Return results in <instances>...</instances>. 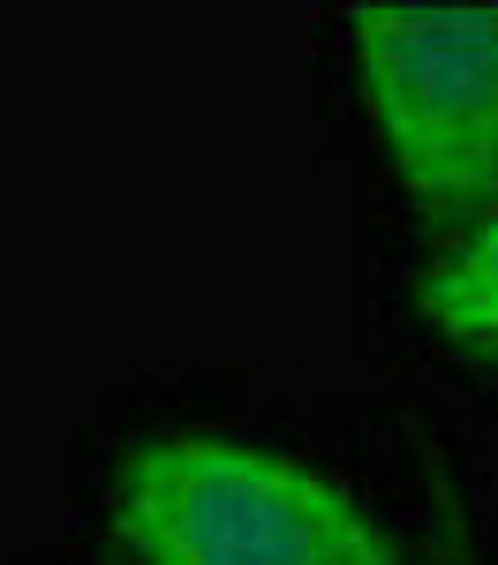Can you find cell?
Instances as JSON below:
<instances>
[{
	"label": "cell",
	"instance_id": "1",
	"mask_svg": "<svg viewBox=\"0 0 498 565\" xmlns=\"http://www.w3.org/2000/svg\"><path fill=\"white\" fill-rule=\"evenodd\" d=\"M106 527L129 565H401L393 527L340 476L204 430L136 445Z\"/></svg>",
	"mask_w": 498,
	"mask_h": 565
},
{
	"label": "cell",
	"instance_id": "4",
	"mask_svg": "<svg viewBox=\"0 0 498 565\" xmlns=\"http://www.w3.org/2000/svg\"><path fill=\"white\" fill-rule=\"evenodd\" d=\"M431 498H438V527H431V565H484V558H476V543H468V513H460V498H453L446 468H431Z\"/></svg>",
	"mask_w": 498,
	"mask_h": 565
},
{
	"label": "cell",
	"instance_id": "3",
	"mask_svg": "<svg viewBox=\"0 0 498 565\" xmlns=\"http://www.w3.org/2000/svg\"><path fill=\"white\" fill-rule=\"evenodd\" d=\"M415 302H423V317L446 332L453 348L498 362V204L460 218V234L423 264Z\"/></svg>",
	"mask_w": 498,
	"mask_h": 565
},
{
	"label": "cell",
	"instance_id": "2",
	"mask_svg": "<svg viewBox=\"0 0 498 565\" xmlns=\"http://www.w3.org/2000/svg\"><path fill=\"white\" fill-rule=\"evenodd\" d=\"M348 53L393 181L476 218L498 196V8H356Z\"/></svg>",
	"mask_w": 498,
	"mask_h": 565
}]
</instances>
